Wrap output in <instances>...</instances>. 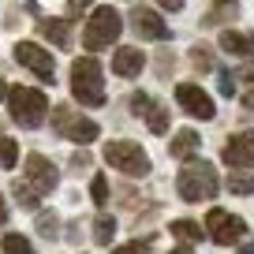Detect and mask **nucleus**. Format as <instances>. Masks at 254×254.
Wrapping results in <instances>:
<instances>
[{"label": "nucleus", "mask_w": 254, "mask_h": 254, "mask_svg": "<svg viewBox=\"0 0 254 254\" xmlns=\"http://www.w3.org/2000/svg\"><path fill=\"white\" fill-rule=\"evenodd\" d=\"M105 75H101V64H97V56H79V60L71 64V94L79 105H86V109H101L105 105Z\"/></svg>", "instance_id": "obj_1"}, {"label": "nucleus", "mask_w": 254, "mask_h": 254, "mask_svg": "<svg viewBox=\"0 0 254 254\" xmlns=\"http://www.w3.org/2000/svg\"><path fill=\"white\" fill-rule=\"evenodd\" d=\"M217 172L209 161H187L180 176H176V190L183 202H213L217 198Z\"/></svg>", "instance_id": "obj_2"}, {"label": "nucleus", "mask_w": 254, "mask_h": 254, "mask_svg": "<svg viewBox=\"0 0 254 254\" xmlns=\"http://www.w3.org/2000/svg\"><path fill=\"white\" fill-rule=\"evenodd\" d=\"M8 112L19 127L34 131V127L45 124V112H49V97L34 86H8Z\"/></svg>", "instance_id": "obj_3"}, {"label": "nucleus", "mask_w": 254, "mask_h": 254, "mask_svg": "<svg viewBox=\"0 0 254 254\" xmlns=\"http://www.w3.org/2000/svg\"><path fill=\"white\" fill-rule=\"evenodd\" d=\"M120 34H124V19H120V11L112 8V4H101V8H94V15L86 19L82 45H86V53H101V49H109Z\"/></svg>", "instance_id": "obj_4"}, {"label": "nucleus", "mask_w": 254, "mask_h": 254, "mask_svg": "<svg viewBox=\"0 0 254 254\" xmlns=\"http://www.w3.org/2000/svg\"><path fill=\"white\" fill-rule=\"evenodd\" d=\"M105 161H109L116 172H124V176H146V172H150V157H146V150L138 142H127V138H120V142H105Z\"/></svg>", "instance_id": "obj_5"}, {"label": "nucleus", "mask_w": 254, "mask_h": 254, "mask_svg": "<svg viewBox=\"0 0 254 254\" xmlns=\"http://www.w3.org/2000/svg\"><path fill=\"white\" fill-rule=\"evenodd\" d=\"M53 127L60 131L64 138H71V142H94L97 135H101V127L94 124V120H86L82 112H71L67 105H60V109H53Z\"/></svg>", "instance_id": "obj_6"}, {"label": "nucleus", "mask_w": 254, "mask_h": 254, "mask_svg": "<svg viewBox=\"0 0 254 254\" xmlns=\"http://www.w3.org/2000/svg\"><path fill=\"white\" fill-rule=\"evenodd\" d=\"M206 232H209V239H213L217 247H232V243H239V239L247 236V224L239 221V217L224 213L221 206H213L206 213Z\"/></svg>", "instance_id": "obj_7"}, {"label": "nucleus", "mask_w": 254, "mask_h": 254, "mask_svg": "<svg viewBox=\"0 0 254 254\" xmlns=\"http://www.w3.org/2000/svg\"><path fill=\"white\" fill-rule=\"evenodd\" d=\"M176 101H180V109L187 112V116H194V120H213L217 116L213 97H209L202 86H194V82H180V86H176Z\"/></svg>", "instance_id": "obj_8"}, {"label": "nucleus", "mask_w": 254, "mask_h": 254, "mask_svg": "<svg viewBox=\"0 0 254 254\" xmlns=\"http://www.w3.org/2000/svg\"><path fill=\"white\" fill-rule=\"evenodd\" d=\"M221 161L236 172H247L254 168V131H239V135L228 138V146L221 150Z\"/></svg>", "instance_id": "obj_9"}, {"label": "nucleus", "mask_w": 254, "mask_h": 254, "mask_svg": "<svg viewBox=\"0 0 254 254\" xmlns=\"http://www.w3.org/2000/svg\"><path fill=\"white\" fill-rule=\"evenodd\" d=\"M15 60L23 64L26 71H34L38 79H53V71H56L53 53H45V49L34 45V41H19V45H15Z\"/></svg>", "instance_id": "obj_10"}, {"label": "nucleus", "mask_w": 254, "mask_h": 254, "mask_svg": "<svg viewBox=\"0 0 254 254\" xmlns=\"http://www.w3.org/2000/svg\"><path fill=\"white\" fill-rule=\"evenodd\" d=\"M26 176L23 180L30 183L34 190H38V194H49V190L56 187V183H60V176H56V165L49 157H41V153H30V157H26Z\"/></svg>", "instance_id": "obj_11"}, {"label": "nucleus", "mask_w": 254, "mask_h": 254, "mask_svg": "<svg viewBox=\"0 0 254 254\" xmlns=\"http://www.w3.org/2000/svg\"><path fill=\"white\" fill-rule=\"evenodd\" d=\"M131 26H135L138 38H150V41H168L172 38V30H168V26L161 23V15L150 11V8H135L131 11Z\"/></svg>", "instance_id": "obj_12"}, {"label": "nucleus", "mask_w": 254, "mask_h": 254, "mask_svg": "<svg viewBox=\"0 0 254 254\" xmlns=\"http://www.w3.org/2000/svg\"><path fill=\"white\" fill-rule=\"evenodd\" d=\"M142 67H146V56L138 49L124 45L112 53V75H120V79H135V75H142Z\"/></svg>", "instance_id": "obj_13"}, {"label": "nucleus", "mask_w": 254, "mask_h": 254, "mask_svg": "<svg viewBox=\"0 0 254 254\" xmlns=\"http://www.w3.org/2000/svg\"><path fill=\"white\" fill-rule=\"evenodd\" d=\"M38 30H41V38L53 41L56 49H67V45H71V23H67V19H41Z\"/></svg>", "instance_id": "obj_14"}, {"label": "nucleus", "mask_w": 254, "mask_h": 254, "mask_svg": "<svg viewBox=\"0 0 254 254\" xmlns=\"http://www.w3.org/2000/svg\"><path fill=\"white\" fill-rule=\"evenodd\" d=\"M168 153H172L176 161H190L194 153H198V135H194L190 127L176 131V135H172V142H168Z\"/></svg>", "instance_id": "obj_15"}, {"label": "nucleus", "mask_w": 254, "mask_h": 254, "mask_svg": "<svg viewBox=\"0 0 254 254\" xmlns=\"http://www.w3.org/2000/svg\"><path fill=\"white\" fill-rule=\"evenodd\" d=\"M221 49L232 56H254V38H243V34L236 30H224L221 34Z\"/></svg>", "instance_id": "obj_16"}, {"label": "nucleus", "mask_w": 254, "mask_h": 254, "mask_svg": "<svg viewBox=\"0 0 254 254\" xmlns=\"http://www.w3.org/2000/svg\"><path fill=\"white\" fill-rule=\"evenodd\" d=\"M112 239H116V221H112L109 213H97V221H94V243L109 247Z\"/></svg>", "instance_id": "obj_17"}, {"label": "nucleus", "mask_w": 254, "mask_h": 254, "mask_svg": "<svg viewBox=\"0 0 254 254\" xmlns=\"http://www.w3.org/2000/svg\"><path fill=\"white\" fill-rule=\"evenodd\" d=\"M172 236L183 239V243H198V239H202V224H194V221H172Z\"/></svg>", "instance_id": "obj_18"}, {"label": "nucleus", "mask_w": 254, "mask_h": 254, "mask_svg": "<svg viewBox=\"0 0 254 254\" xmlns=\"http://www.w3.org/2000/svg\"><path fill=\"white\" fill-rule=\"evenodd\" d=\"M11 194H15V198L23 202L26 209H38V202H41V194H38V190H34V187H30V183H26V180H15V187H11Z\"/></svg>", "instance_id": "obj_19"}, {"label": "nucleus", "mask_w": 254, "mask_h": 254, "mask_svg": "<svg viewBox=\"0 0 254 254\" xmlns=\"http://www.w3.org/2000/svg\"><path fill=\"white\" fill-rule=\"evenodd\" d=\"M15 161H19V146L11 142L8 135H0V168H4V172H11V168H15Z\"/></svg>", "instance_id": "obj_20"}, {"label": "nucleus", "mask_w": 254, "mask_h": 254, "mask_svg": "<svg viewBox=\"0 0 254 254\" xmlns=\"http://www.w3.org/2000/svg\"><path fill=\"white\" fill-rule=\"evenodd\" d=\"M228 190L232 194H254V172H232L228 176Z\"/></svg>", "instance_id": "obj_21"}, {"label": "nucleus", "mask_w": 254, "mask_h": 254, "mask_svg": "<svg viewBox=\"0 0 254 254\" xmlns=\"http://www.w3.org/2000/svg\"><path fill=\"white\" fill-rule=\"evenodd\" d=\"M146 124H150L153 135H165V131H168V112H165V105H150V112H146Z\"/></svg>", "instance_id": "obj_22"}, {"label": "nucleus", "mask_w": 254, "mask_h": 254, "mask_svg": "<svg viewBox=\"0 0 254 254\" xmlns=\"http://www.w3.org/2000/svg\"><path fill=\"white\" fill-rule=\"evenodd\" d=\"M4 254H34V247L26 243V236L8 232V236H4Z\"/></svg>", "instance_id": "obj_23"}, {"label": "nucleus", "mask_w": 254, "mask_h": 254, "mask_svg": "<svg viewBox=\"0 0 254 254\" xmlns=\"http://www.w3.org/2000/svg\"><path fill=\"white\" fill-rule=\"evenodd\" d=\"M38 232L45 239H56V236H60V217H56V213H38Z\"/></svg>", "instance_id": "obj_24"}, {"label": "nucleus", "mask_w": 254, "mask_h": 254, "mask_svg": "<svg viewBox=\"0 0 254 254\" xmlns=\"http://www.w3.org/2000/svg\"><path fill=\"white\" fill-rule=\"evenodd\" d=\"M90 194H94L97 206H105V202H109V180H105V176H94V183H90Z\"/></svg>", "instance_id": "obj_25"}, {"label": "nucleus", "mask_w": 254, "mask_h": 254, "mask_svg": "<svg viewBox=\"0 0 254 254\" xmlns=\"http://www.w3.org/2000/svg\"><path fill=\"white\" fill-rule=\"evenodd\" d=\"M190 53H194V56H190V60H194V67H202V71H209V67H213V56H209L206 45H194Z\"/></svg>", "instance_id": "obj_26"}, {"label": "nucleus", "mask_w": 254, "mask_h": 254, "mask_svg": "<svg viewBox=\"0 0 254 254\" xmlns=\"http://www.w3.org/2000/svg\"><path fill=\"white\" fill-rule=\"evenodd\" d=\"M150 97H146V94H135V97H131V109H135V116H146V112H150Z\"/></svg>", "instance_id": "obj_27"}, {"label": "nucleus", "mask_w": 254, "mask_h": 254, "mask_svg": "<svg viewBox=\"0 0 254 254\" xmlns=\"http://www.w3.org/2000/svg\"><path fill=\"white\" fill-rule=\"evenodd\" d=\"M86 8H94V0H67V19H75V15H82Z\"/></svg>", "instance_id": "obj_28"}, {"label": "nucleus", "mask_w": 254, "mask_h": 254, "mask_svg": "<svg viewBox=\"0 0 254 254\" xmlns=\"http://www.w3.org/2000/svg\"><path fill=\"white\" fill-rule=\"evenodd\" d=\"M221 94H224V97H232V94H236V82H232V75H228V71L221 75Z\"/></svg>", "instance_id": "obj_29"}, {"label": "nucleus", "mask_w": 254, "mask_h": 254, "mask_svg": "<svg viewBox=\"0 0 254 254\" xmlns=\"http://www.w3.org/2000/svg\"><path fill=\"white\" fill-rule=\"evenodd\" d=\"M165 11H183V0H157Z\"/></svg>", "instance_id": "obj_30"}, {"label": "nucleus", "mask_w": 254, "mask_h": 254, "mask_svg": "<svg viewBox=\"0 0 254 254\" xmlns=\"http://www.w3.org/2000/svg\"><path fill=\"white\" fill-rule=\"evenodd\" d=\"M0 101H8V82L0 79Z\"/></svg>", "instance_id": "obj_31"}, {"label": "nucleus", "mask_w": 254, "mask_h": 254, "mask_svg": "<svg viewBox=\"0 0 254 254\" xmlns=\"http://www.w3.org/2000/svg\"><path fill=\"white\" fill-rule=\"evenodd\" d=\"M239 254H254V239H251V243H243V247H239Z\"/></svg>", "instance_id": "obj_32"}, {"label": "nucleus", "mask_w": 254, "mask_h": 254, "mask_svg": "<svg viewBox=\"0 0 254 254\" xmlns=\"http://www.w3.org/2000/svg\"><path fill=\"white\" fill-rule=\"evenodd\" d=\"M8 221V206H4V198H0V224Z\"/></svg>", "instance_id": "obj_33"}, {"label": "nucleus", "mask_w": 254, "mask_h": 254, "mask_svg": "<svg viewBox=\"0 0 254 254\" xmlns=\"http://www.w3.org/2000/svg\"><path fill=\"white\" fill-rule=\"evenodd\" d=\"M243 105H247V109H254V90H251V94L243 97Z\"/></svg>", "instance_id": "obj_34"}, {"label": "nucleus", "mask_w": 254, "mask_h": 254, "mask_svg": "<svg viewBox=\"0 0 254 254\" xmlns=\"http://www.w3.org/2000/svg\"><path fill=\"white\" fill-rule=\"evenodd\" d=\"M172 254H190V251H187V247H180V251H172Z\"/></svg>", "instance_id": "obj_35"}]
</instances>
